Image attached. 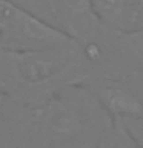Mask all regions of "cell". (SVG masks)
<instances>
[{
    "instance_id": "obj_1",
    "label": "cell",
    "mask_w": 143,
    "mask_h": 148,
    "mask_svg": "<svg viewBox=\"0 0 143 148\" xmlns=\"http://www.w3.org/2000/svg\"><path fill=\"white\" fill-rule=\"evenodd\" d=\"M114 123L85 85L65 88L40 106L8 99L5 148H94Z\"/></svg>"
},
{
    "instance_id": "obj_2",
    "label": "cell",
    "mask_w": 143,
    "mask_h": 148,
    "mask_svg": "<svg viewBox=\"0 0 143 148\" xmlns=\"http://www.w3.org/2000/svg\"><path fill=\"white\" fill-rule=\"evenodd\" d=\"M91 79V65L78 42L42 51L0 49V91L16 103L40 106L59 91Z\"/></svg>"
},
{
    "instance_id": "obj_3",
    "label": "cell",
    "mask_w": 143,
    "mask_h": 148,
    "mask_svg": "<svg viewBox=\"0 0 143 148\" xmlns=\"http://www.w3.org/2000/svg\"><path fill=\"white\" fill-rule=\"evenodd\" d=\"M74 39L14 0H0V49L42 51L65 48Z\"/></svg>"
},
{
    "instance_id": "obj_4",
    "label": "cell",
    "mask_w": 143,
    "mask_h": 148,
    "mask_svg": "<svg viewBox=\"0 0 143 148\" xmlns=\"http://www.w3.org/2000/svg\"><path fill=\"white\" fill-rule=\"evenodd\" d=\"M54 26L78 43H88L99 34L103 23L95 16L91 0H43Z\"/></svg>"
},
{
    "instance_id": "obj_5",
    "label": "cell",
    "mask_w": 143,
    "mask_h": 148,
    "mask_svg": "<svg viewBox=\"0 0 143 148\" xmlns=\"http://www.w3.org/2000/svg\"><path fill=\"white\" fill-rule=\"evenodd\" d=\"M85 86L91 90L114 122L143 116V86L112 79H97Z\"/></svg>"
},
{
    "instance_id": "obj_6",
    "label": "cell",
    "mask_w": 143,
    "mask_h": 148,
    "mask_svg": "<svg viewBox=\"0 0 143 148\" xmlns=\"http://www.w3.org/2000/svg\"><path fill=\"white\" fill-rule=\"evenodd\" d=\"M105 26L122 32L143 29V0H91Z\"/></svg>"
},
{
    "instance_id": "obj_7",
    "label": "cell",
    "mask_w": 143,
    "mask_h": 148,
    "mask_svg": "<svg viewBox=\"0 0 143 148\" xmlns=\"http://www.w3.org/2000/svg\"><path fill=\"white\" fill-rule=\"evenodd\" d=\"M94 148H140L131 137L122 122H115L114 127L101 137V140Z\"/></svg>"
},
{
    "instance_id": "obj_8",
    "label": "cell",
    "mask_w": 143,
    "mask_h": 148,
    "mask_svg": "<svg viewBox=\"0 0 143 148\" xmlns=\"http://www.w3.org/2000/svg\"><path fill=\"white\" fill-rule=\"evenodd\" d=\"M125 128L128 130V133L131 134V137L137 142V145L143 148V116L137 119H129L122 122Z\"/></svg>"
},
{
    "instance_id": "obj_9",
    "label": "cell",
    "mask_w": 143,
    "mask_h": 148,
    "mask_svg": "<svg viewBox=\"0 0 143 148\" xmlns=\"http://www.w3.org/2000/svg\"><path fill=\"white\" fill-rule=\"evenodd\" d=\"M6 97L0 91V148H5V111H6Z\"/></svg>"
},
{
    "instance_id": "obj_10",
    "label": "cell",
    "mask_w": 143,
    "mask_h": 148,
    "mask_svg": "<svg viewBox=\"0 0 143 148\" xmlns=\"http://www.w3.org/2000/svg\"><path fill=\"white\" fill-rule=\"evenodd\" d=\"M134 32H136V36L138 37V40H140L142 43H143V29H140V31H134Z\"/></svg>"
}]
</instances>
